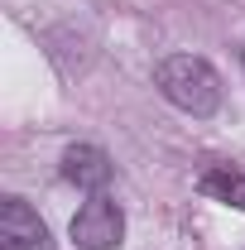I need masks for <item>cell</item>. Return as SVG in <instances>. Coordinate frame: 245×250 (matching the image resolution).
I'll return each mask as SVG.
<instances>
[{
    "label": "cell",
    "mask_w": 245,
    "mask_h": 250,
    "mask_svg": "<svg viewBox=\"0 0 245 250\" xmlns=\"http://www.w3.org/2000/svg\"><path fill=\"white\" fill-rule=\"evenodd\" d=\"M0 246L5 250H48V226L24 197L0 202Z\"/></svg>",
    "instance_id": "3957f363"
},
{
    "label": "cell",
    "mask_w": 245,
    "mask_h": 250,
    "mask_svg": "<svg viewBox=\"0 0 245 250\" xmlns=\"http://www.w3.org/2000/svg\"><path fill=\"white\" fill-rule=\"evenodd\" d=\"M62 178L77 183L82 192H101L111 183V154L101 145H67L62 149Z\"/></svg>",
    "instance_id": "277c9868"
},
{
    "label": "cell",
    "mask_w": 245,
    "mask_h": 250,
    "mask_svg": "<svg viewBox=\"0 0 245 250\" xmlns=\"http://www.w3.org/2000/svg\"><path fill=\"white\" fill-rule=\"evenodd\" d=\"M197 188L212 197V202H226V207H241L245 212V173L241 168H231V164H221V168H207Z\"/></svg>",
    "instance_id": "5b68a950"
},
{
    "label": "cell",
    "mask_w": 245,
    "mask_h": 250,
    "mask_svg": "<svg viewBox=\"0 0 245 250\" xmlns=\"http://www.w3.org/2000/svg\"><path fill=\"white\" fill-rule=\"evenodd\" d=\"M72 241L82 250H121L125 241V212L121 202H111L106 192H92L82 207H77V217H72Z\"/></svg>",
    "instance_id": "7a4b0ae2"
},
{
    "label": "cell",
    "mask_w": 245,
    "mask_h": 250,
    "mask_svg": "<svg viewBox=\"0 0 245 250\" xmlns=\"http://www.w3.org/2000/svg\"><path fill=\"white\" fill-rule=\"evenodd\" d=\"M154 82H159L163 101L178 106L183 116L207 121V116L221 111V77H216L212 62L197 58V53H173V58H163L154 67Z\"/></svg>",
    "instance_id": "6da1fadb"
}]
</instances>
